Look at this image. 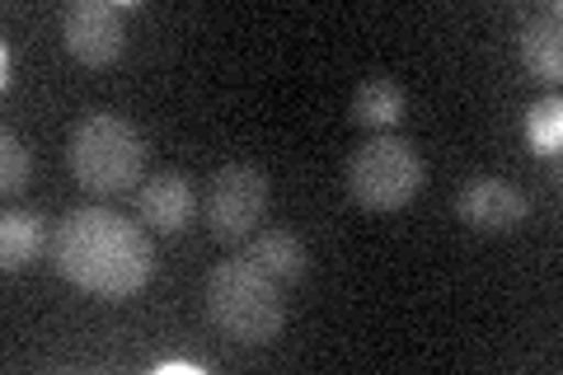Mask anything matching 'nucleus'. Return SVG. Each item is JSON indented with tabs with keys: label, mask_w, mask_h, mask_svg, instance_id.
I'll list each match as a JSON object with an SVG mask.
<instances>
[{
	"label": "nucleus",
	"mask_w": 563,
	"mask_h": 375,
	"mask_svg": "<svg viewBox=\"0 0 563 375\" xmlns=\"http://www.w3.org/2000/svg\"><path fill=\"white\" fill-rule=\"evenodd\" d=\"M52 263L70 287L99 300H128L155 273V244L146 225H132L109 207H76L52 230Z\"/></svg>",
	"instance_id": "obj_1"
},
{
	"label": "nucleus",
	"mask_w": 563,
	"mask_h": 375,
	"mask_svg": "<svg viewBox=\"0 0 563 375\" xmlns=\"http://www.w3.org/2000/svg\"><path fill=\"white\" fill-rule=\"evenodd\" d=\"M207 324L240 348H268L287 329V300L282 282H273L250 258H225L207 273L202 287Z\"/></svg>",
	"instance_id": "obj_2"
},
{
	"label": "nucleus",
	"mask_w": 563,
	"mask_h": 375,
	"mask_svg": "<svg viewBox=\"0 0 563 375\" xmlns=\"http://www.w3.org/2000/svg\"><path fill=\"white\" fill-rule=\"evenodd\" d=\"M66 165L95 198H118V192L141 188L146 178V136L122 113H90L70 128Z\"/></svg>",
	"instance_id": "obj_3"
},
{
	"label": "nucleus",
	"mask_w": 563,
	"mask_h": 375,
	"mask_svg": "<svg viewBox=\"0 0 563 375\" xmlns=\"http://www.w3.org/2000/svg\"><path fill=\"white\" fill-rule=\"evenodd\" d=\"M422 178V155L413 141H404L395 132H380L372 141H362L347 159V192L352 202L366 211H399L418 198Z\"/></svg>",
	"instance_id": "obj_4"
},
{
	"label": "nucleus",
	"mask_w": 563,
	"mask_h": 375,
	"mask_svg": "<svg viewBox=\"0 0 563 375\" xmlns=\"http://www.w3.org/2000/svg\"><path fill=\"white\" fill-rule=\"evenodd\" d=\"M268 174L250 159H231L221 165L217 174L207 178V202H202V217H207V235L217 244H244L258 235L263 217H268Z\"/></svg>",
	"instance_id": "obj_5"
},
{
	"label": "nucleus",
	"mask_w": 563,
	"mask_h": 375,
	"mask_svg": "<svg viewBox=\"0 0 563 375\" xmlns=\"http://www.w3.org/2000/svg\"><path fill=\"white\" fill-rule=\"evenodd\" d=\"M62 43L80 66L103 70L128 47V5L113 0H76L62 14Z\"/></svg>",
	"instance_id": "obj_6"
},
{
	"label": "nucleus",
	"mask_w": 563,
	"mask_h": 375,
	"mask_svg": "<svg viewBox=\"0 0 563 375\" xmlns=\"http://www.w3.org/2000/svg\"><path fill=\"white\" fill-rule=\"evenodd\" d=\"M455 211H461V221L470 230H479V235H512V230L531 217V202H526V192L512 184V178L479 174L461 188Z\"/></svg>",
	"instance_id": "obj_7"
},
{
	"label": "nucleus",
	"mask_w": 563,
	"mask_h": 375,
	"mask_svg": "<svg viewBox=\"0 0 563 375\" xmlns=\"http://www.w3.org/2000/svg\"><path fill=\"white\" fill-rule=\"evenodd\" d=\"M198 217V184L184 169L146 174L136 188V221L155 235H184Z\"/></svg>",
	"instance_id": "obj_8"
},
{
	"label": "nucleus",
	"mask_w": 563,
	"mask_h": 375,
	"mask_svg": "<svg viewBox=\"0 0 563 375\" xmlns=\"http://www.w3.org/2000/svg\"><path fill=\"white\" fill-rule=\"evenodd\" d=\"M43 249H52V225L29 207H10L0 217V267L5 273H24L43 258Z\"/></svg>",
	"instance_id": "obj_9"
},
{
	"label": "nucleus",
	"mask_w": 563,
	"mask_h": 375,
	"mask_svg": "<svg viewBox=\"0 0 563 375\" xmlns=\"http://www.w3.org/2000/svg\"><path fill=\"white\" fill-rule=\"evenodd\" d=\"M244 258H250L254 267H263L273 282H282V287L301 282L306 267H310L306 244L296 240L291 230H258V235L250 240V249H244Z\"/></svg>",
	"instance_id": "obj_10"
},
{
	"label": "nucleus",
	"mask_w": 563,
	"mask_h": 375,
	"mask_svg": "<svg viewBox=\"0 0 563 375\" xmlns=\"http://www.w3.org/2000/svg\"><path fill=\"white\" fill-rule=\"evenodd\" d=\"M521 62L536 80H559L563 70V33H559V5L540 10L521 29Z\"/></svg>",
	"instance_id": "obj_11"
},
{
	"label": "nucleus",
	"mask_w": 563,
	"mask_h": 375,
	"mask_svg": "<svg viewBox=\"0 0 563 375\" xmlns=\"http://www.w3.org/2000/svg\"><path fill=\"white\" fill-rule=\"evenodd\" d=\"M404 89L390 80V76H372L357 85V95H352V122L366 132H395L404 122Z\"/></svg>",
	"instance_id": "obj_12"
},
{
	"label": "nucleus",
	"mask_w": 563,
	"mask_h": 375,
	"mask_svg": "<svg viewBox=\"0 0 563 375\" xmlns=\"http://www.w3.org/2000/svg\"><path fill=\"white\" fill-rule=\"evenodd\" d=\"M29 169H33V159H29V146L20 141V132H0V192H20L29 184Z\"/></svg>",
	"instance_id": "obj_13"
},
{
	"label": "nucleus",
	"mask_w": 563,
	"mask_h": 375,
	"mask_svg": "<svg viewBox=\"0 0 563 375\" xmlns=\"http://www.w3.org/2000/svg\"><path fill=\"white\" fill-rule=\"evenodd\" d=\"M559 113H563L559 95L531 103V141H536L540 155H554V151H559V132H563V118H559Z\"/></svg>",
	"instance_id": "obj_14"
},
{
	"label": "nucleus",
	"mask_w": 563,
	"mask_h": 375,
	"mask_svg": "<svg viewBox=\"0 0 563 375\" xmlns=\"http://www.w3.org/2000/svg\"><path fill=\"white\" fill-rule=\"evenodd\" d=\"M10 70H14V52H10V43L0 47V85L10 89Z\"/></svg>",
	"instance_id": "obj_15"
}]
</instances>
